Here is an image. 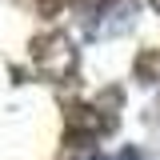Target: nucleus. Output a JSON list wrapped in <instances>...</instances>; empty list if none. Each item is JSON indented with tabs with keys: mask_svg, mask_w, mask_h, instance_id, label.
Segmentation results:
<instances>
[{
	"mask_svg": "<svg viewBox=\"0 0 160 160\" xmlns=\"http://www.w3.org/2000/svg\"><path fill=\"white\" fill-rule=\"evenodd\" d=\"M108 160H144V152H140V148H120V152H112Z\"/></svg>",
	"mask_w": 160,
	"mask_h": 160,
	"instance_id": "5",
	"label": "nucleus"
},
{
	"mask_svg": "<svg viewBox=\"0 0 160 160\" xmlns=\"http://www.w3.org/2000/svg\"><path fill=\"white\" fill-rule=\"evenodd\" d=\"M108 128V120H104V112H96V108H72L68 112V132L76 140H92V136H100Z\"/></svg>",
	"mask_w": 160,
	"mask_h": 160,
	"instance_id": "3",
	"label": "nucleus"
},
{
	"mask_svg": "<svg viewBox=\"0 0 160 160\" xmlns=\"http://www.w3.org/2000/svg\"><path fill=\"white\" fill-rule=\"evenodd\" d=\"M140 16V0H96L88 20V36L92 40H108V36H124Z\"/></svg>",
	"mask_w": 160,
	"mask_h": 160,
	"instance_id": "2",
	"label": "nucleus"
},
{
	"mask_svg": "<svg viewBox=\"0 0 160 160\" xmlns=\"http://www.w3.org/2000/svg\"><path fill=\"white\" fill-rule=\"evenodd\" d=\"M32 64L44 80L64 84V80L76 72V44L64 36V32H44L32 40Z\"/></svg>",
	"mask_w": 160,
	"mask_h": 160,
	"instance_id": "1",
	"label": "nucleus"
},
{
	"mask_svg": "<svg viewBox=\"0 0 160 160\" xmlns=\"http://www.w3.org/2000/svg\"><path fill=\"white\" fill-rule=\"evenodd\" d=\"M136 80L140 84H160V52H140L136 56Z\"/></svg>",
	"mask_w": 160,
	"mask_h": 160,
	"instance_id": "4",
	"label": "nucleus"
},
{
	"mask_svg": "<svg viewBox=\"0 0 160 160\" xmlns=\"http://www.w3.org/2000/svg\"><path fill=\"white\" fill-rule=\"evenodd\" d=\"M152 4H156V12H160V0H152Z\"/></svg>",
	"mask_w": 160,
	"mask_h": 160,
	"instance_id": "6",
	"label": "nucleus"
}]
</instances>
